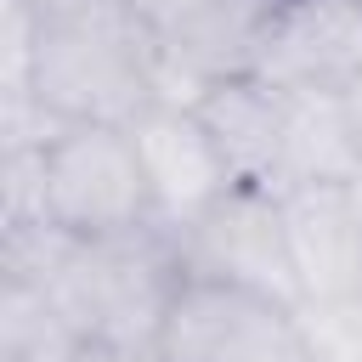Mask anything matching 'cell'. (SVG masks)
<instances>
[{
  "instance_id": "cell-1",
  "label": "cell",
  "mask_w": 362,
  "mask_h": 362,
  "mask_svg": "<svg viewBox=\"0 0 362 362\" xmlns=\"http://www.w3.org/2000/svg\"><path fill=\"white\" fill-rule=\"evenodd\" d=\"M6 277L34 283L85 345L124 351V356L158 351L164 317L187 283L175 232H164L158 221L119 232V238H68L51 221L11 226L6 232Z\"/></svg>"
},
{
  "instance_id": "cell-2",
  "label": "cell",
  "mask_w": 362,
  "mask_h": 362,
  "mask_svg": "<svg viewBox=\"0 0 362 362\" xmlns=\"http://www.w3.org/2000/svg\"><path fill=\"white\" fill-rule=\"evenodd\" d=\"M34 23L28 90L57 124H130L158 102L153 40L130 0H23Z\"/></svg>"
},
{
  "instance_id": "cell-3",
  "label": "cell",
  "mask_w": 362,
  "mask_h": 362,
  "mask_svg": "<svg viewBox=\"0 0 362 362\" xmlns=\"http://www.w3.org/2000/svg\"><path fill=\"white\" fill-rule=\"evenodd\" d=\"M45 221L68 238H119L153 221V192L124 124H62L40 147Z\"/></svg>"
},
{
  "instance_id": "cell-4",
  "label": "cell",
  "mask_w": 362,
  "mask_h": 362,
  "mask_svg": "<svg viewBox=\"0 0 362 362\" xmlns=\"http://www.w3.org/2000/svg\"><path fill=\"white\" fill-rule=\"evenodd\" d=\"M175 249H181V272L198 283H232V288H255L283 305H300V272H294V249L283 226V198L266 187L238 181L232 192H221L198 221L175 232Z\"/></svg>"
},
{
  "instance_id": "cell-5",
  "label": "cell",
  "mask_w": 362,
  "mask_h": 362,
  "mask_svg": "<svg viewBox=\"0 0 362 362\" xmlns=\"http://www.w3.org/2000/svg\"><path fill=\"white\" fill-rule=\"evenodd\" d=\"M153 356L158 362H311L300 305L232 283H198V277L181 283Z\"/></svg>"
},
{
  "instance_id": "cell-6",
  "label": "cell",
  "mask_w": 362,
  "mask_h": 362,
  "mask_svg": "<svg viewBox=\"0 0 362 362\" xmlns=\"http://www.w3.org/2000/svg\"><path fill=\"white\" fill-rule=\"evenodd\" d=\"M124 130L136 141V158H141V175H147V192H153V221L164 232H181L221 192L238 187V175H232L221 141L209 136V124L198 119V107L153 102Z\"/></svg>"
},
{
  "instance_id": "cell-7",
  "label": "cell",
  "mask_w": 362,
  "mask_h": 362,
  "mask_svg": "<svg viewBox=\"0 0 362 362\" xmlns=\"http://www.w3.org/2000/svg\"><path fill=\"white\" fill-rule=\"evenodd\" d=\"M277 90H345L362 79V0H283L255 51Z\"/></svg>"
},
{
  "instance_id": "cell-8",
  "label": "cell",
  "mask_w": 362,
  "mask_h": 362,
  "mask_svg": "<svg viewBox=\"0 0 362 362\" xmlns=\"http://www.w3.org/2000/svg\"><path fill=\"white\" fill-rule=\"evenodd\" d=\"M283 226L300 272V305L362 300V181L283 192Z\"/></svg>"
},
{
  "instance_id": "cell-9",
  "label": "cell",
  "mask_w": 362,
  "mask_h": 362,
  "mask_svg": "<svg viewBox=\"0 0 362 362\" xmlns=\"http://www.w3.org/2000/svg\"><path fill=\"white\" fill-rule=\"evenodd\" d=\"M198 119L209 124V136L221 141V153L243 187L283 192V96H277V85H266L255 74L221 79L198 96Z\"/></svg>"
},
{
  "instance_id": "cell-10",
  "label": "cell",
  "mask_w": 362,
  "mask_h": 362,
  "mask_svg": "<svg viewBox=\"0 0 362 362\" xmlns=\"http://www.w3.org/2000/svg\"><path fill=\"white\" fill-rule=\"evenodd\" d=\"M277 96H283V192L362 181L345 90H277Z\"/></svg>"
},
{
  "instance_id": "cell-11",
  "label": "cell",
  "mask_w": 362,
  "mask_h": 362,
  "mask_svg": "<svg viewBox=\"0 0 362 362\" xmlns=\"http://www.w3.org/2000/svg\"><path fill=\"white\" fill-rule=\"evenodd\" d=\"M311 362H362V300L300 305Z\"/></svg>"
},
{
  "instance_id": "cell-12",
  "label": "cell",
  "mask_w": 362,
  "mask_h": 362,
  "mask_svg": "<svg viewBox=\"0 0 362 362\" xmlns=\"http://www.w3.org/2000/svg\"><path fill=\"white\" fill-rule=\"evenodd\" d=\"M345 107H351V130H356V153H362V79L345 85Z\"/></svg>"
}]
</instances>
